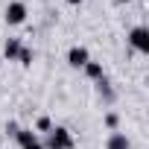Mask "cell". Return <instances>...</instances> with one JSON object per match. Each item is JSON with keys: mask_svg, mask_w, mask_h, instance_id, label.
<instances>
[{"mask_svg": "<svg viewBox=\"0 0 149 149\" xmlns=\"http://www.w3.org/2000/svg\"><path fill=\"white\" fill-rule=\"evenodd\" d=\"M41 143H44V149H73V146H76V140H73V132L64 129V126H53Z\"/></svg>", "mask_w": 149, "mask_h": 149, "instance_id": "1", "label": "cell"}, {"mask_svg": "<svg viewBox=\"0 0 149 149\" xmlns=\"http://www.w3.org/2000/svg\"><path fill=\"white\" fill-rule=\"evenodd\" d=\"M26 15H29V9H26L24 0H12V3L6 6V12H3V21H6L9 26H21V24L26 21Z\"/></svg>", "mask_w": 149, "mask_h": 149, "instance_id": "2", "label": "cell"}, {"mask_svg": "<svg viewBox=\"0 0 149 149\" xmlns=\"http://www.w3.org/2000/svg\"><path fill=\"white\" fill-rule=\"evenodd\" d=\"M129 44L137 50V53H149V26H132L129 29Z\"/></svg>", "mask_w": 149, "mask_h": 149, "instance_id": "3", "label": "cell"}, {"mask_svg": "<svg viewBox=\"0 0 149 149\" xmlns=\"http://www.w3.org/2000/svg\"><path fill=\"white\" fill-rule=\"evenodd\" d=\"M88 61H91V53H88V47H82V44H73V47L67 50V64H70V67H76V70H79V67H85Z\"/></svg>", "mask_w": 149, "mask_h": 149, "instance_id": "4", "label": "cell"}, {"mask_svg": "<svg viewBox=\"0 0 149 149\" xmlns=\"http://www.w3.org/2000/svg\"><path fill=\"white\" fill-rule=\"evenodd\" d=\"M15 140L21 143V149H44V143H41L38 132H32V129H18Z\"/></svg>", "mask_w": 149, "mask_h": 149, "instance_id": "5", "label": "cell"}, {"mask_svg": "<svg viewBox=\"0 0 149 149\" xmlns=\"http://www.w3.org/2000/svg\"><path fill=\"white\" fill-rule=\"evenodd\" d=\"M105 149H132V140L123 132H111L108 140H105Z\"/></svg>", "mask_w": 149, "mask_h": 149, "instance_id": "6", "label": "cell"}, {"mask_svg": "<svg viewBox=\"0 0 149 149\" xmlns=\"http://www.w3.org/2000/svg\"><path fill=\"white\" fill-rule=\"evenodd\" d=\"M21 38H6V44H3V58L6 61H18V53H21Z\"/></svg>", "mask_w": 149, "mask_h": 149, "instance_id": "7", "label": "cell"}, {"mask_svg": "<svg viewBox=\"0 0 149 149\" xmlns=\"http://www.w3.org/2000/svg\"><path fill=\"white\" fill-rule=\"evenodd\" d=\"M97 94H100V100L114 102V88H111V82H108L105 76H100V79H97Z\"/></svg>", "mask_w": 149, "mask_h": 149, "instance_id": "8", "label": "cell"}, {"mask_svg": "<svg viewBox=\"0 0 149 149\" xmlns=\"http://www.w3.org/2000/svg\"><path fill=\"white\" fill-rule=\"evenodd\" d=\"M82 70H85V76H88V79H94V82H97L100 76H105V70H102V64H100V61H94V58H91V61H88V64H85Z\"/></svg>", "mask_w": 149, "mask_h": 149, "instance_id": "9", "label": "cell"}, {"mask_svg": "<svg viewBox=\"0 0 149 149\" xmlns=\"http://www.w3.org/2000/svg\"><path fill=\"white\" fill-rule=\"evenodd\" d=\"M32 58H35V50L24 44V47H21V53H18V61H21L24 67H29V64H32Z\"/></svg>", "mask_w": 149, "mask_h": 149, "instance_id": "10", "label": "cell"}, {"mask_svg": "<svg viewBox=\"0 0 149 149\" xmlns=\"http://www.w3.org/2000/svg\"><path fill=\"white\" fill-rule=\"evenodd\" d=\"M50 129H53V120H50L47 114H41V117L35 120V132H44V134H47Z\"/></svg>", "mask_w": 149, "mask_h": 149, "instance_id": "11", "label": "cell"}, {"mask_svg": "<svg viewBox=\"0 0 149 149\" xmlns=\"http://www.w3.org/2000/svg\"><path fill=\"white\" fill-rule=\"evenodd\" d=\"M105 126H108L111 132H117V126H120V117H117L114 111H108V114H105Z\"/></svg>", "mask_w": 149, "mask_h": 149, "instance_id": "12", "label": "cell"}, {"mask_svg": "<svg viewBox=\"0 0 149 149\" xmlns=\"http://www.w3.org/2000/svg\"><path fill=\"white\" fill-rule=\"evenodd\" d=\"M18 129H21V126H18V123H15V120H9V123H6V132H9V134H12V137H15V134H18Z\"/></svg>", "mask_w": 149, "mask_h": 149, "instance_id": "13", "label": "cell"}, {"mask_svg": "<svg viewBox=\"0 0 149 149\" xmlns=\"http://www.w3.org/2000/svg\"><path fill=\"white\" fill-rule=\"evenodd\" d=\"M64 3H70V6H82L85 0H64Z\"/></svg>", "mask_w": 149, "mask_h": 149, "instance_id": "14", "label": "cell"}, {"mask_svg": "<svg viewBox=\"0 0 149 149\" xmlns=\"http://www.w3.org/2000/svg\"><path fill=\"white\" fill-rule=\"evenodd\" d=\"M117 3H132V0H117Z\"/></svg>", "mask_w": 149, "mask_h": 149, "instance_id": "15", "label": "cell"}]
</instances>
